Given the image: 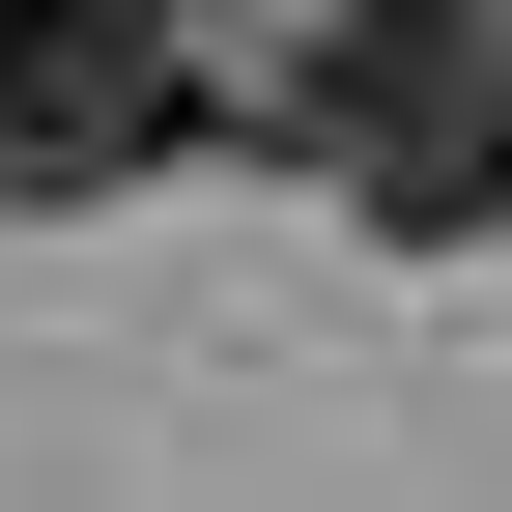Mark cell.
Returning a JSON list of instances; mask_svg holds the SVG:
<instances>
[{
	"label": "cell",
	"mask_w": 512,
	"mask_h": 512,
	"mask_svg": "<svg viewBox=\"0 0 512 512\" xmlns=\"http://www.w3.org/2000/svg\"><path fill=\"white\" fill-rule=\"evenodd\" d=\"M171 143H200L171 0H0V200H143Z\"/></svg>",
	"instance_id": "obj_2"
},
{
	"label": "cell",
	"mask_w": 512,
	"mask_h": 512,
	"mask_svg": "<svg viewBox=\"0 0 512 512\" xmlns=\"http://www.w3.org/2000/svg\"><path fill=\"white\" fill-rule=\"evenodd\" d=\"M285 171L399 256H484L512 228V0H342L285 57Z\"/></svg>",
	"instance_id": "obj_1"
},
{
	"label": "cell",
	"mask_w": 512,
	"mask_h": 512,
	"mask_svg": "<svg viewBox=\"0 0 512 512\" xmlns=\"http://www.w3.org/2000/svg\"><path fill=\"white\" fill-rule=\"evenodd\" d=\"M171 29H200V0H171Z\"/></svg>",
	"instance_id": "obj_3"
}]
</instances>
